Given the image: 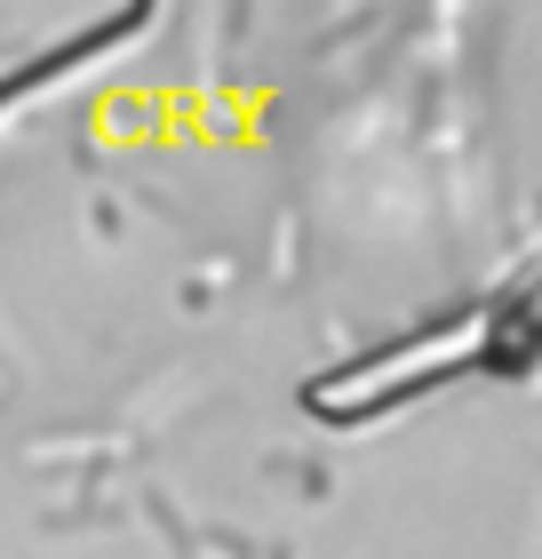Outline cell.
I'll return each mask as SVG.
<instances>
[{
	"mask_svg": "<svg viewBox=\"0 0 542 559\" xmlns=\"http://www.w3.org/2000/svg\"><path fill=\"white\" fill-rule=\"evenodd\" d=\"M152 0H0V105L112 48Z\"/></svg>",
	"mask_w": 542,
	"mask_h": 559,
	"instance_id": "6da1fadb",
	"label": "cell"
}]
</instances>
